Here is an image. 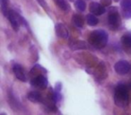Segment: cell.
<instances>
[{
    "label": "cell",
    "instance_id": "6da1fadb",
    "mask_svg": "<svg viewBox=\"0 0 131 115\" xmlns=\"http://www.w3.org/2000/svg\"><path fill=\"white\" fill-rule=\"evenodd\" d=\"M128 86H126L124 83H118L114 89L113 100L114 103L120 108H125L128 105L129 102V93Z\"/></svg>",
    "mask_w": 131,
    "mask_h": 115
},
{
    "label": "cell",
    "instance_id": "7a4b0ae2",
    "mask_svg": "<svg viewBox=\"0 0 131 115\" xmlns=\"http://www.w3.org/2000/svg\"><path fill=\"white\" fill-rule=\"evenodd\" d=\"M109 35L104 30L99 29L92 32L88 38V41L96 49H103L108 43Z\"/></svg>",
    "mask_w": 131,
    "mask_h": 115
},
{
    "label": "cell",
    "instance_id": "3957f363",
    "mask_svg": "<svg viewBox=\"0 0 131 115\" xmlns=\"http://www.w3.org/2000/svg\"><path fill=\"white\" fill-rule=\"evenodd\" d=\"M7 18H8V20H9L10 24H11L14 31L18 32L21 25L26 27L28 31H30V26H29V24H28L27 21L23 16H21V15H19L17 12H15V10H10L9 13H8Z\"/></svg>",
    "mask_w": 131,
    "mask_h": 115
},
{
    "label": "cell",
    "instance_id": "277c9868",
    "mask_svg": "<svg viewBox=\"0 0 131 115\" xmlns=\"http://www.w3.org/2000/svg\"><path fill=\"white\" fill-rule=\"evenodd\" d=\"M108 23H109V26L111 30H117L120 26L121 18H120V15L116 7H111V9L110 10Z\"/></svg>",
    "mask_w": 131,
    "mask_h": 115
},
{
    "label": "cell",
    "instance_id": "5b68a950",
    "mask_svg": "<svg viewBox=\"0 0 131 115\" xmlns=\"http://www.w3.org/2000/svg\"><path fill=\"white\" fill-rule=\"evenodd\" d=\"M30 84L34 87L40 88V89H46L49 85V82H48L47 77L43 74H40V75L32 77L30 81Z\"/></svg>",
    "mask_w": 131,
    "mask_h": 115
},
{
    "label": "cell",
    "instance_id": "8992f818",
    "mask_svg": "<svg viewBox=\"0 0 131 115\" xmlns=\"http://www.w3.org/2000/svg\"><path fill=\"white\" fill-rule=\"evenodd\" d=\"M131 66L127 60H118L116 64L114 65V70L118 75L124 76L127 75L130 71Z\"/></svg>",
    "mask_w": 131,
    "mask_h": 115
},
{
    "label": "cell",
    "instance_id": "52a82bcc",
    "mask_svg": "<svg viewBox=\"0 0 131 115\" xmlns=\"http://www.w3.org/2000/svg\"><path fill=\"white\" fill-rule=\"evenodd\" d=\"M121 8V15L123 18L128 19L131 18V0H121L120 3Z\"/></svg>",
    "mask_w": 131,
    "mask_h": 115
},
{
    "label": "cell",
    "instance_id": "ba28073f",
    "mask_svg": "<svg viewBox=\"0 0 131 115\" xmlns=\"http://www.w3.org/2000/svg\"><path fill=\"white\" fill-rule=\"evenodd\" d=\"M13 72L15 74V77L18 80L22 81V82H26L27 81V77L24 73V70L23 67L18 63H14L13 64Z\"/></svg>",
    "mask_w": 131,
    "mask_h": 115
},
{
    "label": "cell",
    "instance_id": "9c48e42d",
    "mask_svg": "<svg viewBox=\"0 0 131 115\" xmlns=\"http://www.w3.org/2000/svg\"><path fill=\"white\" fill-rule=\"evenodd\" d=\"M89 11L90 13L95 15H102L106 12V9L105 6H103L102 4H99L96 2H91L89 5Z\"/></svg>",
    "mask_w": 131,
    "mask_h": 115
},
{
    "label": "cell",
    "instance_id": "30bf717a",
    "mask_svg": "<svg viewBox=\"0 0 131 115\" xmlns=\"http://www.w3.org/2000/svg\"><path fill=\"white\" fill-rule=\"evenodd\" d=\"M94 76L96 77V80L102 81L107 77V69H106V66L104 64V62H101L98 65L96 68V71L94 73Z\"/></svg>",
    "mask_w": 131,
    "mask_h": 115
},
{
    "label": "cell",
    "instance_id": "8fae6325",
    "mask_svg": "<svg viewBox=\"0 0 131 115\" xmlns=\"http://www.w3.org/2000/svg\"><path fill=\"white\" fill-rule=\"evenodd\" d=\"M55 32H56L57 36L61 39H68V36H69V32H68V28L60 23L55 25Z\"/></svg>",
    "mask_w": 131,
    "mask_h": 115
},
{
    "label": "cell",
    "instance_id": "7c38bea8",
    "mask_svg": "<svg viewBox=\"0 0 131 115\" xmlns=\"http://www.w3.org/2000/svg\"><path fill=\"white\" fill-rule=\"evenodd\" d=\"M69 48L72 50H78V49H86L85 41L79 40H71L69 41Z\"/></svg>",
    "mask_w": 131,
    "mask_h": 115
},
{
    "label": "cell",
    "instance_id": "4fadbf2b",
    "mask_svg": "<svg viewBox=\"0 0 131 115\" xmlns=\"http://www.w3.org/2000/svg\"><path fill=\"white\" fill-rule=\"evenodd\" d=\"M8 102H9V105L11 106L12 110L14 111H18L21 108V104L18 102V100L16 99V97L15 96L13 92H9L8 93Z\"/></svg>",
    "mask_w": 131,
    "mask_h": 115
},
{
    "label": "cell",
    "instance_id": "5bb4252c",
    "mask_svg": "<svg viewBox=\"0 0 131 115\" xmlns=\"http://www.w3.org/2000/svg\"><path fill=\"white\" fill-rule=\"evenodd\" d=\"M53 2H54L55 5L63 12H66V13L69 12L70 5H69V3L68 2V0H53Z\"/></svg>",
    "mask_w": 131,
    "mask_h": 115
},
{
    "label": "cell",
    "instance_id": "9a60e30c",
    "mask_svg": "<svg viewBox=\"0 0 131 115\" xmlns=\"http://www.w3.org/2000/svg\"><path fill=\"white\" fill-rule=\"evenodd\" d=\"M27 98L29 101H31V102H42V96L38 91H31L29 92L27 95Z\"/></svg>",
    "mask_w": 131,
    "mask_h": 115
},
{
    "label": "cell",
    "instance_id": "2e32d148",
    "mask_svg": "<svg viewBox=\"0 0 131 115\" xmlns=\"http://www.w3.org/2000/svg\"><path fill=\"white\" fill-rule=\"evenodd\" d=\"M72 21H73L74 24L78 28H82L84 24V17L81 15H78V14H74L73 17H72Z\"/></svg>",
    "mask_w": 131,
    "mask_h": 115
},
{
    "label": "cell",
    "instance_id": "e0dca14e",
    "mask_svg": "<svg viewBox=\"0 0 131 115\" xmlns=\"http://www.w3.org/2000/svg\"><path fill=\"white\" fill-rule=\"evenodd\" d=\"M40 72H44V73H47V70L45 69L44 68H42L40 65L39 64H36L32 68H31V72H30V76L31 77H34L36 76H39L40 75Z\"/></svg>",
    "mask_w": 131,
    "mask_h": 115
},
{
    "label": "cell",
    "instance_id": "ac0fdd59",
    "mask_svg": "<svg viewBox=\"0 0 131 115\" xmlns=\"http://www.w3.org/2000/svg\"><path fill=\"white\" fill-rule=\"evenodd\" d=\"M85 21H86V23H87L88 25H90V26H95V25H97L99 23V19L96 17V15H93V14H92V13L86 15Z\"/></svg>",
    "mask_w": 131,
    "mask_h": 115
},
{
    "label": "cell",
    "instance_id": "d6986e66",
    "mask_svg": "<svg viewBox=\"0 0 131 115\" xmlns=\"http://www.w3.org/2000/svg\"><path fill=\"white\" fill-rule=\"evenodd\" d=\"M0 5H1V11L4 16L7 17L9 13V0H0Z\"/></svg>",
    "mask_w": 131,
    "mask_h": 115
},
{
    "label": "cell",
    "instance_id": "ffe728a7",
    "mask_svg": "<svg viewBox=\"0 0 131 115\" xmlns=\"http://www.w3.org/2000/svg\"><path fill=\"white\" fill-rule=\"evenodd\" d=\"M121 43L127 49H131V35L128 33L121 37Z\"/></svg>",
    "mask_w": 131,
    "mask_h": 115
},
{
    "label": "cell",
    "instance_id": "44dd1931",
    "mask_svg": "<svg viewBox=\"0 0 131 115\" xmlns=\"http://www.w3.org/2000/svg\"><path fill=\"white\" fill-rule=\"evenodd\" d=\"M75 7L77 8L79 12H84L86 8L85 2H84V0H75Z\"/></svg>",
    "mask_w": 131,
    "mask_h": 115
},
{
    "label": "cell",
    "instance_id": "7402d4cb",
    "mask_svg": "<svg viewBox=\"0 0 131 115\" xmlns=\"http://www.w3.org/2000/svg\"><path fill=\"white\" fill-rule=\"evenodd\" d=\"M30 52H31V58L32 62H36L39 59V54L36 47L35 46H31V49H30Z\"/></svg>",
    "mask_w": 131,
    "mask_h": 115
},
{
    "label": "cell",
    "instance_id": "603a6c76",
    "mask_svg": "<svg viewBox=\"0 0 131 115\" xmlns=\"http://www.w3.org/2000/svg\"><path fill=\"white\" fill-rule=\"evenodd\" d=\"M36 1L45 9V11L47 12V13H49V6H48L47 3L45 2V0H36Z\"/></svg>",
    "mask_w": 131,
    "mask_h": 115
},
{
    "label": "cell",
    "instance_id": "cb8c5ba5",
    "mask_svg": "<svg viewBox=\"0 0 131 115\" xmlns=\"http://www.w3.org/2000/svg\"><path fill=\"white\" fill-rule=\"evenodd\" d=\"M111 3H112V0H101V4L103 6H105V7L111 6Z\"/></svg>",
    "mask_w": 131,
    "mask_h": 115
},
{
    "label": "cell",
    "instance_id": "d4e9b609",
    "mask_svg": "<svg viewBox=\"0 0 131 115\" xmlns=\"http://www.w3.org/2000/svg\"><path fill=\"white\" fill-rule=\"evenodd\" d=\"M62 89V83L61 82H58L56 83V86H55V91H58V92H61Z\"/></svg>",
    "mask_w": 131,
    "mask_h": 115
},
{
    "label": "cell",
    "instance_id": "484cf974",
    "mask_svg": "<svg viewBox=\"0 0 131 115\" xmlns=\"http://www.w3.org/2000/svg\"><path fill=\"white\" fill-rule=\"evenodd\" d=\"M128 87H129V88H130V89H131V81H130V82L128 83Z\"/></svg>",
    "mask_w": 131,
    "mask_h": 115
},
{
    "label": "cell",
    "instance_id": "4316f807",
    "mask_svg": "<svg viewBox=\"0 0 131 115\" xmlns=\"http://www.w3.org/2000/svg\"><path fill=\"white\" fill-rule=\"evenodd\" d=\"M113 1H115V2H118L119 0H113Z\"/></svg>",
    "mask_w": 131,
    "mask_h": 115
},
{
    "label": "cell",
    "instance_id": "83f0119b",
    "mask_svg": "<svg viewBox=\"0 0 131 115\" xmlns=\"http://www.w3.org/2000/svg\"><path fill=\"white\" fill-rule=\"evenodd\" d=\"M129 33V34H130V35H131V32H129V33Z\"/></svg>",
    "mask_w": 131,
    "mask_h": 115
}]
</instances>
